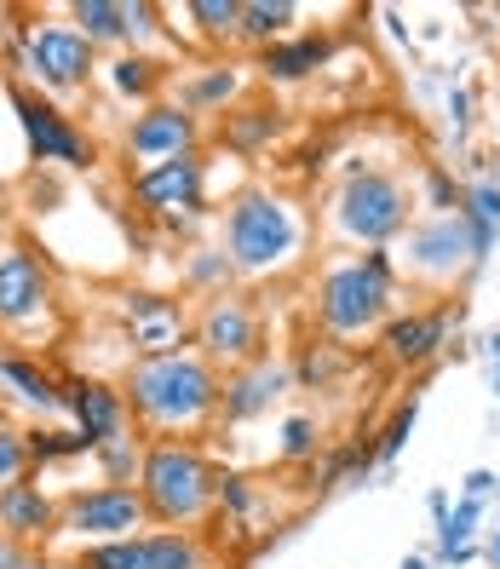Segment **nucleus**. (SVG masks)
Wrapping results in <instances>:
<instances>
[{
    "mask_svg": "<svg viewBox=\"0 0 500 569\" xmlns=\"http://www.w3.org/2000/svg\"><path fill=\"white\" fill-rule=\"evenodd\" d=\"M219 368L202 351H161V357H132L127 362V415L144 431H161V443H184L219 415Z\"/></svg>",
    "mask_w": 500,
    "mask_h": 569,
    "instance_id": "obj_1",
    "label": "nucleus"
},
{
    "mask_svg": "<svg viewBox=\"0 0 500 569\" xmlns=\"http://www.w3.org/2000/svg\"><path fill=\"white\" fill-rule=\"evenodd\" d=\"M306 242V219L293 213L288 196H277L271 184H248L230 196L224 208V259L237 264V277H271L282 264L299 259Z\"/></svg>",
    "mask_w": 500,
    "mask_h": 569,
    "instance_id": "obj_2",
    "label": "nucleus"
},
{
    "mask_svg": "<svg viewBox=\"0 0 500 569\" xmlns=\"http://www.w3.org/2000/svg\"><path fill=\"white\" fill-rule=\"evenodd\" d=\"M397 306V259L391 248H369L362 259H340L328 264L317 282V322L333 340H357L391 322Z\"/></svg>",
    "mask_w": 500,
    "mask_h": 569,
    "instance_id": "obj_3",
    "label": "nucleus"
},
{
    "mask_svg": "<svg viewBox=\"0 0 500 569\" xmlns=\"http://www.w3.org/2000/svg\"><path fill=\"white\" fill-rule=\"evenodd\" d=\"M139 500H144V518H156L161 529H190L219 500V472L196 443H150L139 472Z\"/></svg>",
    "mask_w": 500,
    "mask_h": 569,
    "instance_id": "obj_4",
    "label": "nucleus"
},
{
    "mask_svg": "<svg viewBox=\"0 0 500 569\" xmlns=\"http://www.w3.org/2000/svg\"><path fill=\"white\" fill-rule=\"evenodd\" d=\"M328 224L351 248H386L414 224V196L391 167H351L328 202Z\"/></svg>",
    "mask_w": 500,
    "mask_h": 569,
    "instance_id": "obj_5",
    "label": "nucleus"
},
{
    "mask_svg": "<svg viewBox=\"0 0 500 569\" xmlns=\"http://www.w3.org/2000/svg\"><path fill=\"white\" fill-rule=\"evenodd\" d=\"M12 70L58 98V92H81L98 76V47L81 36L76 23H23L18 29V52H12Z\"/></svg>",
    "mask_w": 500,
    "mask_h": 569,
    "instance_id": "obj_6",
    "label": "nucleus"
},
{
    "mask_svg": "<svg viewBox=\"0 0 500 569\" xmlns=\"http://www.w3.org/2000/svg\"><path fill=\"white\" fill-rule=\"evenodd\" d=\"M0 87H7V104H12V116L23 127V144H29V156H36L41 167H70V173H87V167L98 161L92 132L76 127L47 92L23 87V81H0Z\"/></svg>",
    "mask_w": 500,
    "mask_h": 569,
    "instance_id": "obj_7",
    "label": "nucleus"
},
{
    "mask_svg": "<svg viewBox=\"0 0 500 569\" xmlns=\"http://www.w3.org/2000/svg\"><path fill=\"white\" fill-rule=\"evenodd\" d=\"M132 202H139L150 219H161L167 230H190L208 208V167L196 150L184 156H167V161H150L132 173Z\"/></svg>",
    "mask_w": 500,
    "mask_h": 569,
    "instance_id": "obj_8",
    "label": "nucleus"
},
{
    "mask_svg": "<svg viewBox=\"0 0 500 569\" xmlns=\"http://www.w3.org/2000/svg\"><path fill=\"white\" fill-rule=\"evenodd\" d=\"M144 523V500L139 483H92L58 500V535L87 547H104V541H127L132 529Z\"/></svg>",
    "mask_w": 500,
    "mask_h": 569,
    "instance_id": "obj_9",
    "label": "nucleus"
},
{
    "mask_svg": "<svg viewBox=\"0 0 500 569\" xmlns=\"http://www.w3.org/2000/svg\"><path fill=\"white\" fill-rule=\"evenodd\" d=\"M190 346L202 351L208 362H224V368H248L264 357V328H259V311L237 293H213L202 317L190 322Z\"/></svg>",
    "mask_w": 500,
    "mask_h": 569,
    "instance_id": "obj_10",
    "label": "nucleus"
},
{
    "mask_svg": "<svg viewBox=\"0 0 500 569\" xmlns=\"http://www.w3.org/2000/svg\"><path fill=\"white\" fill-rule=\"evenodd\" d=\"M472 264H478V248H472V224H466V213H431V219L403 230V271L449 282L460 271H472Z\"/></svg>",
    "mask_w": 500,
    "mask_h": 569,
    "instance_id": "obj_11",
    "label": "nucleus"
},
{
    "mask_svg": "<svg viewBox=\"0 0 500 569\" xmlns=\"http://www.w3.org/2000/svg\"><path fill=\"white\" fill-rule=\"evenodd\" d=\"M76 569H208V547L196 541V529L127 535V541L81 547Z\"/></svg>",
    "mask_w": 500,
    "mask_h": 569,
    "instance_id": "obj_12",
    "label": "nucleus"
},
{
    "mask_svg": "<svg viewBox=\"0 0 500 569\" xmlns=\"http://www.w3.org/2000/svg\"><path fill=\"white\" fill-rule=\"evenodd\" d=\"M196 139H202V121H196L179 98H156V104H144L139 116L127 121V132H121V150L132 156V161H167V156H184V150H196Z\"/></svg>",
    "mask_w": 500,
    "mask_h": 569,
    "instance_id": "obj_13",
    "label": "nucleus"
},
{
    "mask_svg": "<svg viewBox=\"0 0 500 569\" xmlns=\"http://www.w3.org/2000/svg\"><path fill=\"white\" fill-rule=\"evenodd\" d=\"M293 386V368L271 362V357H259L248 368H230L224 386H219V420L224 426H248L259 415H271V403Z\"/></svg>",
    "mask_w": 500,
    "mask_h": 569,
    "instance_id": "obj_14",
    "label": "nucleus"
},
{
    "mask_svg": "<svg viewBox=\"0 0 500 569\" xmlns=\"http://www.w3.org/2000/svg\"><path fill=\"white\" fill-rule=\"evenodd\" d=\"M52 306V282L29 248H0V328H23Z\"/></svg>",
    "mask_w": 500,
    "mask_h": 569,
    "instance_id": "obj_15",
    "label": "nucleus"
},
{
    "mask_svg": "<svg viewBox=\"0 0 500 569\" xmlns=\"http://www.w3.org/2000/svg\"><path fill=\"white\" fill-rule=\"evenodd\" d=\"M63 409H70V420H76V431L87 438V449L121 438L127 420H132L127 415V397L116 386H104V380H87V375L63 380Z\"/></svg>",
    "mask_w": 500,
    "mask_h": 569,
    "instance_id": "obj_16",
    "label": "nucleus"
},
{
    "mask_svg": "<svg viewBox=\"0 0 500 569\" xmlns=\"http://www.w3.org/2000/svg\"><path fill=\"white\" fill-rule=\"evenodd\" d=\"M0 535H12V541H23V547L52 541V535H58V500L36 478L7 483V489H0Z\"/></svg>",
    "mask_w": 500,
    "mask_h": 569,
    "instance_id": "obj_17",
    "label": "nucleus"
},
{
    "mask_svg": "<svg viewBox=\"0 0 500 569\" xmlns=\"http://www.w3.org/2000/svg\"><path fill=\"white\" fill-rule=\"evenodd\" d=\"M127 328H132L139 357H161V351H184L190 346V328H184L179 306L161 299V293H132L127 299Z\"/></svg>",
    "mask_w": 500,
    "mask_h": 569,
    "instance_id": "obj_18",
    "label": "nucleus"
},
{
    "mask_svg": "<svg viewBox=\"0 0 500 569\" xmlns=\"http://www.w3.org/2000/svg\"><path fill=\"white\" fill-rule=\"evenodd\" d=\"M449 340V311H409V317H391L380 328V351L397 368H420L438 357V346Z\"/></svg>",
    "mask_w": 500,
    "mask_h": 569,
    "instance_id": "obj_19",
    "label": "nucleus"
},
{
    "mask_svg": "<svg viewBox=\"0 0 500 569\" xmlns=\"http://www.w3.org/2000/svg\"><path fill=\"white\" fill-rule=\"evenodd\" d=\"M328 58H333V41H328V36H288V41H277V47H264L253 70H259L264 81H282V87H288V81L317 76Z\"/></svg>",
    "mask_w": 500,
    "mask_h": 569,
    "instance_id": "obj_20",
    "label": "nucleus"
},
{
    "mask_svg": "<svg viewBox=\"0 0 500 569\" xmlns=\"http://www.w3.org/2000/svg\"><path fill=\"white\" fill-rule=\"evenodd\" d=\"M63 18H70L92 47L132 52V12H127V0H70Z\"/></svg>",
    "mask_w": 500,
    "mask_h": 569,
    "instance_id": "obj_21",
    "label": "nucleus"
},
{
    "mask_svg": "<svg viewBox=\"0 0 500 569\" xmlns=\"http://www.w3.org/2000/svg\"><path fill=\"white\" fill-rule=\"evenodd\" d=\"M0 386H7L23 409H41V415H58L63 409V380H52L47 368L29 362V357L0 351Z\"/></svg>",
    "mask_w": 500,
    "mask_h": 569,
    "instance_id": "obj_22",
    "label": "nucleus"
},
{
    "mask_svg": "<svg viewBox=\"0 0 500 569\" xmlns=\"http://www.w3.org/2000/svg\"><path fill=\"white\" fill-rule=\"evenodd\" d=\"M104 81H110L116 98H132V104L144 110V104H156V92L167 87V63L156 52H116L104 63Z\"/></svg>",
    "mask_w": 500,
    "mask_h": 569,
    "instance_id": "obj_23",
    "label": "nucleus"
},
{
    "mask_svg": "<svg viewBox=\"0 0 500 569\" xmlns=\"http://www.w3.org/2000/svg\"><path fill=\"white\" fill-rule=\"evenodd\" d=\"M237 92H242V70H237V63H208V76H184L179 81V104L190 116H208V110H224Z\"/></svg>",
    "mask_w": 500,
    "mask_h": 569,
    "instance_id": "obj_24",
    "label": "nucleus"
},
{
    "mask_svg": "<svg viewBox=\"0 0 500 569\" xmlns=\"http://www.w3.org/2000/svg\"><path fill=\"white\" fill-rule=\"evenodd\" d=\"M299 18V7L293 0H242V23H237V41H248V47H277V41H288V23Z\"/></svg>",
    "mask_w": 500,
    "mask_h": 569,
    "instance_id": "obj_25",
    "label": "nucleus"
},
{
    "mask_svg": "<svg viewBox=\"0 0 500 569\" xmlns=\"http://www.w3.org/2000/svg\"><path fill=\"white\" fill-rule=\"evenodd\" d=\"M282 132V110L277 104H242V110H230L224 116V139L237 144V150H264Z\"/></svg>",
    "mask_w": 500,
    "mask_h": 569,
    "instance_id": "obj_26",
    "label": "nucleus"
},
{
    "mask_svg": "<svg viewBox=\"0 0 500 569\" xmlns=\"http://www.w3.org/2000/svg\"><path fill=\"white\" fill-rule=\"evenodd\" d=\"M92 460L104 466V483H139V472H144V449H139V438H132V426L121 431V438L98 443Z\"/></svg>",
    "mask_w": 500,
    "mask_h": 569,
    "instance_id": "obj_27",
    "label": "nucleus"
},
{
    "mask_svg": "<svg viewBox=\"0 0 500 569\" xmlns=\"http://www.w3.org/2000/svg\"><path fill=\"white\" fill-rule=\"evenodd\" d=\"M196 18L208 41H237V23H242V0H190L184 7Z\"/></svg>",
    "mask_w": 500,
    "mask_h": 569,
    "instance_id": "obj_28",
    "label": "nucleus"
},
{
    "mask_svg": "<svg viewBox=\"0 0 500 569\" xmlns=\"http://www.w3.org/2000/svg\"><path fill=\"white\" fill-rule=\"evenodd\" d=\"M36 455H29V431H18L12 420H0V489L7 483H23Z\"/></svg>",
    "mask_w": 500,
    "mask_h": 569,
    "instance_id": "obj_29",
    "label": "nucleus"
},
{
    "mask_svg": "<svg viewBox=\"0 0 500 569\" xmlns=\"http://www.w3.org/2000/svg\"><path fill=\"white\" fill-rule=\"evenodd\" d=\"M230 277H237V264L224 259V248H196V253L184 259V282H190V288H219V293H224Z\"/></svg>",
    "mask_w": 500,
    "mask_h": 569,
    "instance_id": "obj_30",
    "label": "nucleus"
},
{
    "mask_svg": "<svg viewBox=\"0 0 500 569\" xmlns=\"http://www.w3.org/2000/svg\"><path fill=\"white\" fill-rule=\"evenodd\" d=\"M346 368V357H340V346H306V357L293 362V380L299 386H333V375Z\"/></svg>",
    "mask_w": 500,
    "mask_h": 569,
    "instance_id": "obj_31",
    "label": "nucleus"
},
{
    "mask_svg": "<svg viewBox=\"0 0 500 569\" xmlns=\"http://www.w3.org/2000/svg\"><path fill=\"white\" fill-rule=\"evenodd\" d=\"M29 455H36V466L47 460H70V455H92L81 431H29Z\"/></svg>",
    "mask_w": 500,
    "mask_h": 569,
    "instance_id": "obj_32",
    "label": "nucleus"
},
{
    "mask_svg": "<svg viewBox=\"0 0 500 569\" xmlns=\"http://www.w3.org/2000/svg\"><path fill=\"white\" fill-rule=\"evenodd\" d=\"M414 415H420V397H409V403H403V409L391 415V426L380 431V443H374L380 466H391L397 455H403V438H409V431H414Z\"/></svg>",
    "mask_w": 500,
    "mask_h": 569,
    "instance_id": "obj_33",
    "label": "nucleus"
},
{
    "mask_svg": "<svg viewBox=\"0 0 500 569\" xmlns=\"http://www.w3.org/2000/svg\"><path fill=\"white\" fill-rule=\"evenodd\" d=\"M460 213L478 219V224H489V230H500V184H494V179L472 184V190H466V208H460Z\"/></svg>",
    "mask_w": 500,
    "mask_h": 569,
    "instance_id": "obj_34",
    "label": "nucleus"
},
{
    "mask_svg": "<svg viewBox=\"0 0 500 569\" xmlns=\"http://www.w3.org/2000/svg\"><path fill=\"white\" fill-rule=\"evenodd\" d=\"M219 507L242 523V518L259 507V495H253V483H248V478H237V472H219Z\"/></svg>",
    "mask_w": 500,
    "mask_h": 569,
    "instance_id": "obj_35",
    "label": "nucleus"
},
{
    "mask_svg": "<svg viewBox=\"0 0 500 569\" xmlns=\"http://www.w3.org/2000/svg\"><path fill=\"white\" fill-rule=\"evenodd\" d=\"M282 455H288V460H311V455H317V420H311V415L282 420Z\"/></svg>",
    "mask_w": 500,
    "mask_h": 569,
    "instance_id": "obj_36",
    "label": "nucleus"
},
{
    "mask_svg": "<svg viewBox=\"0 0 500 569\" xmlns=\"http://www.w3.org/2000/svg\"><path fill=\"white\" fill-rule=\"evenodd\" d=\"M426 196H431V208H438V213H460V208H466V190H460L449 173H431V179H426Z\"/></svg>",
    "mask_w": 500,
    "mask_h": 569,
    "instance_id": "obj_37",
    "label": "nucleus"
},
{
    "mask_svg": "<svg viewBox=\"0 0 500 569\" xmlns=\"http://www.w3.org/2000/svg\"><path fill=\"white\" fill-rule=\"evenodd\" d=\"M0 569H36V552L12 541V535H0Z\"/></svg>",
    "mask_w": 500,
    "mask_h": 569,
    "instance_id": "obj_38",
    "label": "nucleus"
},
{
    "mask_svg": "<svg viewBox=\"0 0 500 569\" xmlns=\"http://www.w3.org/2000/svg\"><path fill=\"white\" fill-rule=\"evenodd\" d=\"M494 489H500V478L489 472V466H472V472H466V500H483Z\"/></svg>",
    "mask_w": 500,
    "mask_h": 569,
    "instance_id": "obj_39",
    "label": "nucleus"
},
{
    "mask_svg": "<svg viewBox=\"0 0 500 569\" xmlns=\"http://www.w3.org/2000/svg\"><path fill=\"white\" fill-rule=\"evenodd\" d=\"M449 121H454V132H466V127H472V98H466L460 87L449 92Z\"/></svg>",
    "mask_w": 500,
    "mask_h": 569,
    "instance_id": "obj_40",
    "label": "nucleus"
},
{
    "mask_svg": "<svg viewBox=\"0 0 500 569\" xmlns=\"http://www.w3.org/2000/svg\"><path fill=\"white\" fill-rule=\"evenodd\" d=\"M426 507H431V518L443 523V518H449V495H443V489H431V495H426Z\"/></svg>",
    "mask_w": 500,
    "mask_h": 569,
    "instance_id": "obj_41",
    "label": "nucleus"
},
{
    "mask_svg": "<svg viewBox=\"0 0 500 569\" xmlns=\"http://www.w3.org/2000/svg\"><path fill=\"white\" fill-rule=\"evenodd\" d=\"M483 558H489V563L500 569V529H494V535H489V541H483Z\"/></svg>",
    "mask_w": 500,
    "mask_h": 569,
    "instance_id": "obj_42",
    "label": "nucleus"
},
{
    "mask_svg": "<svg viewBox=\"0 0 500 569\" xmlns=\"http://www.w3.org/2000/svg\"><path fill=\"white\" fill-rule=\"evenodd\" d=\"M489 357H494V368H500V328L489 333Z\"/></svg>",
    "mask_w": 500,
    "mask_h": 569,
    "instance_id": "obj_43",
    "label": "nucleus"
},
{
    "mask_svg": "<svg viewBox=\"0 0 500 569\" xmlns=\"http://www.w3.org/2000/svg\"><path fill=\"white\" fill-rule=\"evenodd\" d=\"M403 569H431V558H420V552H414V558H403Z\"/></svg>",
    "mask_w": 500,
    "mask_h": 569,
    "instance_id": "obj_44",
    "label": "nucleus"
},
{
    "mask_svg": "<svg viewBox=\"0 0 500 569\" xmlns=\"http://www.w3.org/2000/svg\"><path fill=\"white\" fill-rule=\"evenodd\" d=\"M7 116H12V104H7V87H0V127H7Z\"/></svg>",
    "mask_w": 500,
    "mask_h": 569,
    "instance_id": "obj_45",
    "label": "nucleus"
},
{
    "mask_svg": "<svg viewBox=\"0 0 500 569\" xmlns=\"http://www.w3.org/2000/svg\"><path fill=\"white\" fill-rule=\"evenodd\" d=\"M494 391H500V368H494Z\"/></svg>",
    "mask_w": 500,
    "mask_h": 569,
    "instance_id": "obj_46",
    "label": "nucleus"
}]
</instances>
